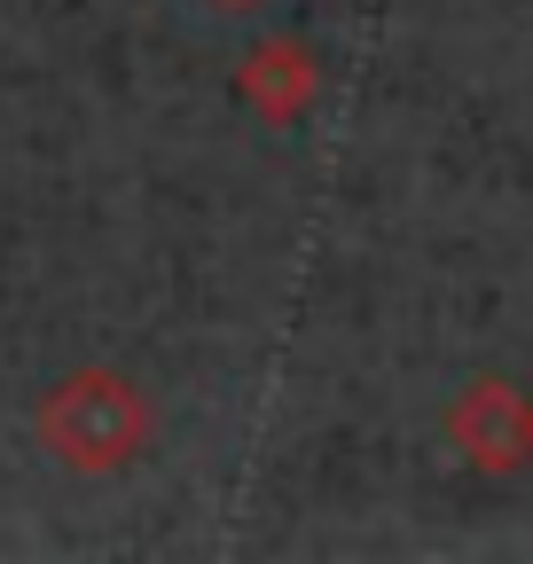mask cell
Wrapping results in <instances>:
<instances>
[{
    "mask_svg": "<svg viewBox=\"0 0 533 564\" xmlns=\"http://www.w3.org/2000/svg\"><path fill=\"white\" fill-rule=\"evenodd\" d=\"M150 432H157L150 392L133 384L126 369H102V361L63 369V377L40 392V408H32V440H40L63 470H79V478H118V470H133V463H142V447H150Z\"/></svg>",
    "mask_w": 533,
    "mask_h": 564,
    "instance_id": "1",
    "label": "cell"
},
{
    "mask_svg": "<svg viewBox=\"0 0 533 564\" xmlns=\"http://www.w3.org/2000/svg\"><path fill=\"white\" fill-rule=\"evenodd\" d=\"M447 447L479 478L533 470V392L518 377H471L447 408Z\"/></svg>",
    "mask_w": 533,
    "mask_h": 564,
    "instance_id": "2",
    "label": "cell"
},
{
    "mask_svg": "<svg viewBox=\"0 0 533 564\" xmlns=\"http://www.w3.org/2000/svg\"><path fill=\"white\" fill-rule=\"evenodd\" d=\"M236 102H243L259 126H298V118L322 102V55H314L298 32L251 40V47L236 55Z\"/></svg>",
    "mask_w": 533,
    "mask_h": 564,
    "instance_id": "3",
    "label": "cell"
},
{
    "mask_svg": "<svg viewBox=\"0 0 533 564\" xmlns=\"http://www.w3.org/2000/svg\"><path fill=\"white\" fill-rule=\"evenodd\" d=\"M205 9H220V17H259L266 0H205Z\"/></svg>",
    "mask_w": 533,
    "mask_h": 564,
    "instance_id": "4",
    "label": "cell"
}]
</instances>
